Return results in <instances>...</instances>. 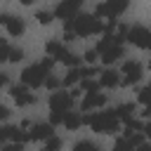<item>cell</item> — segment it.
I'll list each match as a JSON object with an SVG mask.
<instances>
[{
	"label": "cell",
	"instance_id": "obj_1",
	"mask_svg": "<svg viewBox=\"0 0 151 151\" xmlns=\"http://www.w3.org/2000/svg\"><path fill=\"white\" fill-rule=\"evenodd\" d=\"M64 28L71 31L73 35H78V38H87V35L101 33V31H104V24H101V19H97L94 14H76L73 19L64 21Z\"/></svg>",
	"mask_w": 151,
	"mask_h": 151
},
{
	"label": "cell",
	"instance_id": "obj_2",
	"mask_svg": "<svg viewBox=\"0 0 151 151\" xmlns=\"http://www.w3.org/2000/svg\"><path fill=\"white\" fill-rule=\"evenodd\" d=\"M83 123L87 127H92V132H101V134H113V132H118V125H120V120L116 118L113 111L87 113V116H83Z\"/></svg>",
	"mask_w": 151,
	"mask_h": 151
},
{
	"label": "cell",
	"instance_id": "obj_3",
	"mask_svg": "<svg viewBox=\"0 0 151 151\" xmlns=\"http://www.w3.org/2000/svg\"><path fill=\"white\" fill-rule=\"evenodd\" d=\"M52 66H54V59H50V57L42 59V61H38V64H33V66H26L21 71V85H26V87H40L45 83V78L50 76Z\"/></svg>",
	"mask_w": 151,
	"mask_h": 151
},
{
	"label": "cell",
	"instance_id": "obj_4",
	"mask_svg": "<svg viewBox=\"0 0 151 151\" xmlns=\"http://www.w3.org/2000/svg\"><path fill=\"white\" fill-rule=\"evenodd\" d=\"M125 40L127 42H132L134 47H139V50H149L151 47V33H149V28L146 26H130L127 31H125Z\"/></svg>",
	"mask_w": 151,
	"mask_h": 151
},
{
	"label": "cell",
	"instance_id": "obj_5",
	"mask_svg": "<svg viewBox=\"0 0 151 151\" xmlns=\"http://www.w3.org/2000/svg\"><path fill=\"white\" fill-rule=\"evenodd\" d=\"M127 0H106V2H101V5H97V9H94V17L97 19H101V17H106V19H116V17H120L125 9H127Z\"/></svg>",
	"mask_w": 151,
	"mask_h": 151
},
{
	"label": "cell",
	"instance_id": "obj_6",
	"mask_svg": "<svg viewBox=\"0 0 151 151\" xmlns=\"http://www.w3.org/2000/svg\"><path fill=\"white\" fill-rule=\"evenodd\" d=\"M50 109L57 111V113H66L73 109V94L71 92H64V90H54L50 94Z\"/></svg>",
	"mask_w": 151,
	"mask_h": 151
},
{
	"label": "cell",
	"instance_id": "obj_7",
	"mask_svg": "<svg viewBox=\"0 0 151 151\" xmlns=\"http://www.w3.org/2000/svg\"><path fill=\"white\" fill-rule=\"evenodd\" d=\"M123 73H125V78H123L118 85L130 87V85L139 83V78H142V64H139V61H125V64H123Z\"/></svg>",
	"mask_w": 151,
	"mask_h": 151
},
{
	"label": "cell",
	"instance_id": "obj_8",
	"mask_svg": "<svg viewBox=\"0 0 151 151\" xmlns=\"http://www.w3.org/2000/svg\"><path fill=\"white\" fill-rule=\"evenodd\" d=\"M52 134H54V127L50 123H35L28 127V139H33V142H45Z\"/></svg>",
	"mask_w": 151,
	"mask_h": 151
},
{
	"label": "cell",
	"instance_id": "obj_9",
	"mask_svg": "<svg viewBox=\"0 0 151 151\" xmlns=\"http://www.w3.org/2000/svg\"><path fill=\"white\" fill-rule=\"evenodd\" d=\"M9 94H12V99L17 101V106H31V104L35 101V94H31L26 85H14V87L9 90Z\"/></svg>",
	"mask_w": 151,
	"mask_h": 151
},
{
	"label": "cell",
	"instance_id": "obj_10",
	"mask_svg": "<svg viewBox=\"0 0 151 151\" xmlns=\"http://www.w3.org/2000/svg\"><path fill=\"white\" fill-rule=\"evenodd\" d=\"M0 24L7 28V33L12 38H19L24 33V21L19 17H12V14H0Z\"/></svg>",
	"mask_w": 151,
	"mask_h": 151
},
{
	"label": "cell",
	"instance_id": "obj_11",
	"mask_svg": "<svg viewBox=\"0 0 151 151\" xmlns=\"http://www.w3.org/2000/svg\"><path fill=\"white\" fill-rule=\"evenodd\" d=\"M78 2H71V0H64V2H59L57 5V9H54V14L52 17H57V19H64V21H68V19H73L76 14H78Z\"/></svg>",
	"mask_w": 151,
	"mask_h": 151
},
{
	"label": "cell",
	"instance_id": "obj_12",
	"mask_svg": "<svg viewBox=\"0 0 151 151\" xmlns=\"http://www.w3.org/2000/svg\"><path fill=\"white\" fill-rule=\"evenodd\" d=\"M104 104H106V94L87 92V94H85V99H83V104H80V109H83V111H92V109H101Z\"/></svg>",
	"mask_w": 151,
	"mask_h": 151
},
{
	"label": "cell",
	"instance_id": "obj_13",
	"mask_svg": "<svg viewBox=\"0 0 151 151\" xmlns=\"http://www.w3.org/2000/svg\"><path fill=\"white\" fill-rule=\"evenodd\" d=\"M123 45H111L109 50H104L101 54H99V59H101V64H106V66H111L113 61H118L120 57H123Z\"/></svg>",
	"mask_w": 151,
	"mask_h": 151
},
{
	"label": "cell",
	"instance_id": "obj_14",
	"mask_svg": "<svg viewBox=\"0 0 151 151\" xmlns=\"http://www.w3.org/2000/svg\"><path fill=\"white\" fill-rule=\"evenodd\" d=\"M45 50H47V54H50V59H61L68 50L64 47V42H57V40H50L47 45H45Z\"/></svg>",
	"mask_w": 151,
	"mask_h": 151
},
{
	"label": "cell",
	"instance_id": "obj_15",
	"mask_svg": "<svg viewBox=\"0 0 151 151\" xmlns=\"http://www.w3.org/2000/svg\"><path fill=\"white\" fill-rule=\"evenodd\" d=\"M118 83H120V78H118V73L113 68H106L101 73V78H99V87H116Z\"/></svg>",
	"mask_w": 151,
	"mask_h": 151
},
{
	"label": "cell",
	"instance_id": "obj_16",
	"mask_svg": "<svg viewBox=\"0 0 151 151\" xmlns=\"http://www.w3.org/2000/svg\"><path fill=\"white\" fill-rule=\"evenodd\" d=\"M64 125H66V130H78L83 125V116L73 113V111H66L64 113Z\"/></svg>",
	"mask_w": 151,
	"mask_h": 151
},
{
	"label": "cell",
	"instance_id": "obj_17",
	"mask_svg": "<svg viewBox=\"0 0 151 151\" xmlns=\"http://www.w3.org/2000/svg\"><path fill=\"white\" fill-rule=\"evenodd\" d=\"M113 113H116V118H118V120L127 123V120L132 118V113H134V104H120L118 109H113Z\"/></svg>",
	"mask_w": 151,
	"mask_h": 151
},
{
	"label": "cell",
	"instance_id": "obj_18",
	"mask_svg": "<svg viewBox=\"0 0 151 151\" xmlns=\"http://www.w3.org/2000/svg\"><path fill=\"white\" fill-rule=\"evenodd\" d=\"M9 139L14 144H24L28 142V132H24V127H9Z\"/></svg>",
	"mask_w": 151,
	"mask_h": 151
},
{
	"label": "cell",
	"instance_id": "obj_19",
	"mask_svg": "<svg viewBox=\"0 0 151 151\" xmlns=\"http://www.w3.org/2000/svg\"><path fill=\"white\" fill-rule=\"evenodd\" d=\"M59 61H61V64H66L68 68H78V66H80V57H76L73 52H66Z\"/></svg>",
	"mask_w": 151,
	"mask_h": 151
},
{
	"label": "cell",
	"instance_id": "obj_20",
	"mask_svg": "<svg viewBox=\"0 0 151 151\" xmlns=\"http://www.w3.org/2000/svg\"><path fill=\"white\" fill-rule=\"evenodd\" d=\"M78 80H80V66H78V68H68V73L64 76L61 83H64V85H76Z\"/></svg>",
	"mask_w": 151,
	"mask_h": 151
},
{
	"label": "cell",
	"instance_id": "obj_21",
	"mask_svg": "<svg viewBox=\"0 0 151 151\" xmlns=\"http://www.w3.org/2000/svg\"><path fill=\"white\" fill-rule=\"evenodd\" d=\"M59 149H61V139L52 134L50 139H45V146H42L40 151H59Z\"/></svg>",
	"mask_w": 151,
	"mask_h": 151
},
{
	"label": "cell",
	"instance_id": "obj_22",
	"mask_svg": "<svg viewBox=\"0 0 151 151\" xmlns=\"http://www.w3.org/2000/svg\"><path fill=\"white\" fill-rule=\"evenodd\" d=\"M80 90H85V92H99V83H97V80H92V78H83Z\"/></svg>",
	"mask_w": 151,
	"mask_h": 151
},
{
	"label": "cell",
	"instance_id": "obj_23",
	"mask_svg": "<svg viewBox=\"0 0 151 151\" xmlns=\"http://www.w3.org/2000/svg\"><path fill=\"white\" fill-rule=\"evenodd\" d=\"M113 151H134V146L130 144V139L120 137V139H116V144H113Z\"/></svg>",
	"mask_w": 151,
	"mask_h": 151
},
{
	"label": "cell",
	"instance_id": "obj_24",
	"mask_svg": "<svg viewBox=\"0 0 151 151\" xmlns=\"http://www.w3.org/2000/svg\"><path fill=\"white\" fill-rule=\"evenodd\" d=\"M73 151H101V149H99L97 144H92V142L85 139V142H78V144L73 146Z\"/></svg>",
	"mask_w": 151,
	"mask_h": 151
},
{
	"label": "cell",
	"instance_id": "obj_25",
	"mask_svg": "<svg viewBox=\"0 0 151 151\" xmlns=\"http://www.w3.org/2000/svg\"><path fill=\"white\" fill-rule=\"evenodd\" d=\"M21 59H24V50H21V47H12V50H9V57H7V61L19 64Z\"/></svg>",
	"mask_w": 151,
	"mask_h": 151
},
{
	"label": "cell",
	"instance_id": "obj_26",
	"mask_svg": "<svg viewBox=\"0 0 151 151\" xmlns=\"http://www.w3.org/2000/svg\"><path fill=\"white\" fill-rule=\"evenodd\" d=\"M35 19H38V24H42V26H47V24H52V12H38L35 14Z\"/></svg>",
	"mask_w": 151,
	"mask_h": 151
},
{
	"label": "cell",
	"instance_id": "obj_27",
	"mask_svg": "<svg viewBox=\"0 0 151 151\" xmlns=\"http://www.w3.org/2000/svg\"><path fill=\"white\" fill-rule=\"evenodd\" d=\"M149 101H151V87H142V90H139V104L146 106Z\"/></svg>",
	"mask_w": 151,
	"mask_h": 151
},
{
	"label": "cell",
	"instance_id": "obj_28",
	"mask_svg": "<svg viewBox=\"0 0 151 151\" xmlns=\"http://www.w3.org/2000/svg\"><path fill=\"white\" fill-rule=\"evenodd\" d=\"M9 42L7 40H0V61H7V57H9Z\"/></svg>",
	"mask_w": 151,
	"mask_h": 151
},
{
	"label": "cell",
	"instance_id": "obj_29",
	"mask_svg": "<svg viewBox=\"0 0 151 151\" xmlns=\"http://www.w3.org/2000/svg\"><path fill=\"white\" fill-rule=\"evenodd\" d=\"M125 139H130V144H132V146H137V144H142V142H144V134H142V132H130Z\"/></svg>",
	"mask_w": 151,
	"mask_h": 151
},
{
	"label": "cell",
	"instance_id": "obj_30",
	"mask_svg": "<svg viewBox=\"0 0 151 151\" xmlns=\"http://www.w3.org/2000/svg\"><path fill=\"white\" fill-rule=\"evenodd\" d=\"M42 85H45V87H50V90H52V92H54V90H59V80H57V78H54V76H47V78H45V83H42Z\"/></svg>",
	"mask_w": 151,
	"mask_h": 151
},
{
	"label": "cell",
	"instance_id": "obj_31",
	"mask_svg": "<svg viewBox=\"0 0 151 151\" xmlns=\"http://www.w3.org/2000/svg\"><path fill=\"white\" fill-rule=\"evenodd\" d=\"M83 59H85V61H87V64H90V66H92V64H94V61H97V59H99V54H97V52H94V50H87V52H85V54H83Z\"/></svg>",
	"mask_w": 151,
	"mask_h": 151
},
{
	"label": "cell",
	"instance_id": "obj_32",
	"mask_svg": "<svg viewBox=\"0 0 151 151\" xmlns=\"http://www.w3.org/2000/svg\"><path fill=\"white\" fill-rule=\"evenodd\" d=\"M59 123H64V113L52 111V113H50V125H59Z\"/></svg>",
	"mask_w": 151,
	"mask_h": 151
},
{
	"label": "cell",
	"instance_id": "obj_33",
	"mask_svg": "<svg viewBox=\"0 0 151 151\" xmlns=\"http://www.w3.org/2000/svg\"><path fill=\"white\" fill-rule=\"evenodd\" d=\"M0 151H24V144H7V146H2Z\"/></svg>",
	"mask_w": 151,
	"mask_h": 151
},
{
	"label": "cell",
	"instance_id": "obj_34",
	"mask_svg": "<svg viewBox=\"0 0 151 151\" xmlns=\"http://www.w3.org/2000/svg\"><path fill=\"white\" fill-rule=\"evenodd\" d=\"M7 118H9V109L0 104V120H7Z\"/></svg>",
	"mask_w": 151,
	"mask_h": 151
},
{
	"label": "cell",
	"instance_id": "obj_35",
	"mask_svg": "<svg viewBox=\"0 0 151 151\" xmlns=\"http://www.w3.org/2000/svg\"><path fill=\"white\" fill-rule=\"evenodd\" d=\"M5 139H9V127H0V144Z\"/></svg>",
	"mask_w": 151,
	"mask_h": 151
},
{
	"label": "cell",
	"instance_id": "obj_36",
	"mask_svg": "<svg viewBox=\"0 0 151 151\" xmlns=\"http://www.w3.org/2000/svg\"><path fill=\"white\" fill-rule=\"evenodd\" d=\"M73 40H76V35L71 31H64V42H73Z\"/></svg>",
	"mask_w": 151,
	"mask_h": 151
},
{
	"label": "cell",
	"instance_id": "obj_37",
	"mask_svg": "<svg viewBox=\"0 0 151 151\" xmlns=\"http://www.w3.org/2000/svg\"><path fill=\"white\" fill-rule=\"evenodd\" d=\"M134 149H137V151H151V146H149L146 142H142V144H137Z\"/></svg>",
	"mask_w": 151,
	"mask_h": 151
},
{
	"label": "cell",
	"instance_id": "obj_38",
	"mask_svg": "<svg viewBox=\"0 0 151 151\" xmlns=\"http://www.w3.org/2000/svg\"><path fill=\"white\" fill-rule=\"evenodd\" d=\"M5 83H7V76H5V73H0V87H2Z\"/></svg>",
	"mask_w": 151,
	"mask_h": 151
},
{
	"label": "cell",
	"instance_id": "obj_39",
	"mask_svg": "<svg viewBox=\"0 0 151 151\" xmlns=\"http://www.w3.org/2000/svg\"><path fill=\"white\" fill-rule=\"evenodd\" d=\"M33 2H35V0H21V5H26V7H28V5H33Z\"/></svg>",
	"mask_w": 151,
	"mask_h": 151
},
{
	"label": "cell",
	"instance_id": "obj_40",
	"mask_svg": "<svg viewBox=\"0 0 151 151\" xmlns=\"http://www.w3.org/2000/svg\"><path fill=\"white\" fill-rule=\"evenodd\" d=\"M71 2H78V5H80V2H83V0H71Z\"/></svg>",
	"mask_w": 151,
	"mask_h": 151
}]
</instances>
